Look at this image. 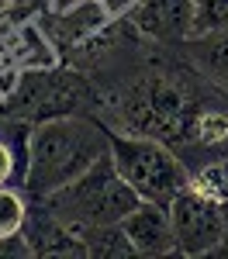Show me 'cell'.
<instances>
[{
	"label": "cell",
	"instance_id": "6da1fadb",
	"mask_svg": "<svg viewBox=\"0 0 228 259\" xmlns=\"http://www.w3.org/2000/svg\"><path fill=\"white\" fill-rule=\"evenodd\" d=\"M111 152V128L90 114L49 118L28 128V159L24 190L31 200H45L66 183L86 173L97 159Z\"/></svg>",
	"mask_w": 228,
	"mask_h": 259
},
{
	"label": "cell",
	"instance_id": "7a4b0ae2",
	"mask_svg": "<svg viewBox=\"0 0 228 259\" xmlns=\"http://www.w3.org/2000/svg\"><path fill=\"white\" fill-rule=\"evenodd\" d=\"M176 73L180 69H149L145 76L128 83L114 100H104L114 107L121 132L149 135L173 149L190 145L197 118L211 104H204V97L194 90L190 76H176Z\"/></svg>",
	"mask_w": 228,
	"mask_h": 259
},
{
	"label": "cell",
	"instance_id": "3957f363",
	"mask_svg": "<svg viewBox=\"0 0 228 259\" xmlns=\"http://www.w3.org/2000/svg\"><path fill=\"white\" fill-rule=\"evenodd\" d=\"M139 194L131 190V183L118 173V166L111 159V152L97 159L86 173L66 183L62 190L49 194L45 204L59 214L76 235L86 232V228H104V225H121L135 204H139Z\"/></svg>",
	"mask_w": 228,
	"mask_h": 259
},
{
	"label": "cell",
	"instance_id": "277c9868",
	"mask_svg": "<svg viewBox=\"0 0 228 259\" xmlns=\"http://www.w3.org/2000/svg\"><path fill=\"white\" fill-rule=\"evenodd\" d=\"M111 159L142 200L169 204L180 190L190 187V166L173 145L159 139L111 128Z\"/></svg>",
	"mask_w": 228,
	"mask_h": 259
},
{
	"label": "cell",
	"instance_id": "5b68a950",
	"mask_svg": "<svg viewBox=\"0 0 228 259\" xmlns=\"http://www.w3.org/2000/svg\"><path fill=\"white\" fill-rule=\"evenodd\" d=\"M7 107L21 124H38L66 114H90L101 107V94L76 69H31L18 83Z\"/></svg>",
	"mask_w": 228,
	"mask_h": 259
},
{
	"label": "cell",
	"instance_id": "8992f818",
	"mask_svg": "<svg viewBox=\"0 0 228 259\" xmlns=\"http://www.w3.org/2000/svg\"><path fill=\"white\" fill-rule=\"evenodd\" d=\"M169 218L176 235V252L184 256H214L228 232V221L221 214V204L201 194L194 183L169 200Z\"/></svg>",
	"mask_w": 228,
	"mask_h": 259
},
{
	"label": "cell",
	"instance_id": "52a82bcc",
	"mask_svg": "<svg viewBox=\"0 0 228 259\" xmlns=\"http://www.w3.org/2000/svg\"><path fill=\"white\" fill-rule=\"evenodd\" d=\"M124 21L156 45H180L194 35V0H135Z\"/></svg>",
	"mask_w": 228,
	"mask_h": 259
},
{
	"label": "cell",
	"instance_id": "ba28073f",
	"mask_svg": "<svg viewBox=\"0 0 228 259\" xmlns=\"http://www.w3.org/2000/svg\"><path fill=\"white\" fill-rule=\"evenodd\" d=\"M21 242H24V249H28L31 256H86L83 239L45 204V200H35V204H31L28 221H24V228H21Z\"/></svg>",
	"mask_w": 228,
	"mask_h": 259
},
{
	"label": "cell",
	"instance_id": "9c48e42d",
	"mask_svg": "<svg viewBox=\"0 0 228 259\" xmlns=\"http://www.w3.org/2000/svg\"><path fill=\"white\" fill-rule=\"evenodd\" d=\"M121 228L128 235V242H131V252H139V256H169V252H176L169 204L139 200L135 211L121 221Z\"/></svg>",
	"mask_w": 228,
	"mask_h": 259
},
{
	"label": "cell",
	"instance_id": "30bf717a",
	"mask_svg": "<svg viewBox=\"0 0 228 259\" xmlns=\"http://www.w3.org/2000/svg\"><path fill=\"white\" fill-rule=\"evenodd\" d=\"M184 62L211 83V90H218L221 97H228V31H201L180 41Z\"/></svg>",
	"mask_w": 228,
	"mask_h": 259
},
{
	"label": "cell",
	"instance_id": "8fae6325",
	"mask_svg": "<svg viewBox=\"0 0 228 259\" xmlns=\"http://www.w3.org/2000/svg\"><path fill=\"white\" fill-rule=\"evenodd\" d=\"M107 21H111V11L104 7L101 0H80V4H73L69 11H59V14H56L52 31H56V41H59V45L80 49L86 38H94L97 31L107 28Z\"/></svg>",
	"mask_w": 228,
	"mask_h": 259
},
{
	"label": "cell",
	"instance_id": "7c38bea8",
	"mask_svg": "<svg viewBox=\"0 0 228 259\" xmlns=\"http://www.w3.org/2000/svg\"><path fill=\"white\" fill-rule=\"evenodd\" d=\"M28 211H31V200H28V190L24 187H0V242L21 239V228L28 221Z\"/></svg>",
	"mask_w": 228,
	"mask_h": 259
},
{
	"label": "cell",
	"instance_id": "4fadbf2b",
	"mask_svg": "<svg viewBox=\"0 0 228 259\" xmlns=\"http://www.w3.org/2000/svg\"><path fill=\"white\" fill-rule=\"evenodd\" d=\"M190 183L207 194L211 200L225 204L228 200V156H214V159H204L201 166H190Z\"/></svg>",
	"mask_w": 228,
	"mask_h": 259
},
{
	"label": "cell",
	"instance_id": "5bb4252c",
	"mask_svg": "<svg viewBox=\"0 0 228 259\" xmlns=\"http://www.w3.org/2000/svg\"><path fill=\"white\" fill-rule=\"evenodd\" d=\"M80 239L86 245V256H128L131 252V242H128L121 225L86 228V232H80Z\"/></svg>",
	"mask_w": 228,
	"mask_h": 259
},
{
	"label": "cell",
	"instance_id": "9a60e30c",
	"mask_svg": "<svg viewBox=\"0 0 228 259\" xmlns=\"http://www.w3.org/2000/svg\"><path fill=\"white\" fill-rule=\"evenodd\" d=\"M24 159H28V132L21 139L0 135V187L24 183Z\"/></svg>",
	"mask_w": 228,
	"mask_h": 259
},
{
	"label": "cell",
	"instance_id": "2e32d148",
	"mask_svg": "<svg viewBox=\"0 0 228 259\" xmlns=\"http://www.w3.org/2000/svg\"><path fill=\"white\" fill-rule=\"evenodd\" d=\"M228 31V0H194V35Z\"/></svg>",
	"mask_w": 228,
	"mask_h": 259
},
{
	"label": "cell",
	"instance_id": "e0dca14e",
	"mask_svg": "<svg viewBox=\"0 0 228 259\" xmlns=\"http://www.w3.org/2000/svg\"><path fill=\"white\" fill-rule=\"evenodd\" d=\"M214 256H228V232H225V239H221V245L214 249Z\"/></svg>",
	"mask_w": 228,
	"mask_h": 259
},
{
	"label": "cell",
	"instance_id": "ac0fdd59",
	"mask_svg": "<svg viewBox=\"0 0 228 259\" xmlns=\"http://www.w3.org/2000/svg\"><path fill=\"white\" fill-rule=\"evenodd\" d=\"M221 214H225V221H228V200H225V204H221Z\"/></svg>",
	"mask_w": 228,
	"mask_h": 259
},
{
	"label": "cell",
	"instance_id": "d6986e66",
	"mask_svg": "<svg viewBox=\"0 0 228 259\" xmlns=\"http://www.w3.org/2000/svg\"><path fill=\"white\" fill-rule=\"evenodd\" d=\"M7 4H11V0H0V11H4V7H7Z\"/></svg>",
	"mask_w": 228,
	"mask_h": 259
}]
</instances>
